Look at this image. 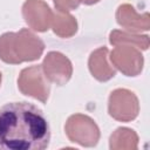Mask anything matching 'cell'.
Returning a JSON list of instances; mask_svg holds the SVG:
<instances>
[{"label":"cell","instance_id":"1","mask_svg":"<svg viewBox=\"0 0 150 150\" xmlns=\"http://www.w3.org/2000/svg\"><path fill=\"white\" fill-rule=\"evenodd\" d=\"M49 141V123L36 105L22 101L0 108V150H43Z\"/></svg>","mask_w":150,"mask_h":150},{"label":"cell","instance_id":"2","mask_svg":"<svg viewBox=\"0 0 150 150\" xmlns=\"http://www.w3.org/2000/svg\"><path fill=\"white\" fill-rule=\"evenodd\" d=\"M43 50V41L28 28L0 35V60L5 63L19 64L35 61L42 55Z\"/></svg>","mask_w":150,"mask_h":150},{"label":"cell","instance_id":"3","mask_svg":"<svg viewBox=\"0 0 150 150\" xmlns=\"http://www.w3.org/2000/svg\"><path fill=\"white\" fill-rule=\"evenodd\" d=\"M64 132L70 142L87 148L95 146L101 136L95 121L84 114L70 115L66 121Z\"/></svg>","mask_w":150,"mask_h":150},{"label":"cell","instance_id":"4","mask_svg":"<svg viewBox=\"0 0 150 150\" xmlns=\"http://www.w3.org/2000/svg\"><path fill=\"white\" fill-rule=\"evenodd\" d=\"M18 88L21 94L42 103L47 102L50 94V84L45 76L41 64L23 68L18 77Z\"/></svg>","mask_w":150,"mask_h":150},{"label":"cell","instance_id":"5","mask_svg":"<svg viewBox=\"0 0 150 150\" xmlns=\"http://www.w3.org/2000/svg\"><path fill=\"white\" fill-rule=\"evenodd\" d=\"M108 112L118 122H131L139 112V102L134 91L125 88L112 90L108 98Z\"/></svg>","mask_w":150,"mask_h":150},{"label":"cell","instance_id":"6","mask_svg":"<svg viewBox=\"0 0 150 150\" xmlns=\"http://www.w3.org/2000/svg\"><path fill=\"white\" fill-rule=\"evenodd\" d=\"M110 61L125 76H137L142 73L144 66V57L141 50L134 46L120 45L110 53Z\"/></svg>","mask_w":150,"mask_h":150},{"label":"cell","instance_id":"7","mask_svg":"<svg viewBox=\"0 0 150 150\" xmlns=\"http://www.w3.org/2000/svg\"><path fill=\"white\" fill-rule=\"evenodd\" d=\"M41 66L47 80L56 86L66 84L73 75V64L70 60L60 52L47 53Z\"/></svg>","mask_w":150,"mask_h":150},{"label":"cell","instance_id":"8","mask_svg":"<svg viewBox=\"0 0 150 150\" xmlns=\"http://www.w3.org/2000/svg\"><path fill=\"white\" fill-rule=\"evenodd\" d=\"M22 16L30 29L43 33L50 28L53 12L43 0H26L22 5Z\"/></svg>","mask_w":150,"mask_h":150},{"label":"cell","instance_id":"9","mask_svg":"<svg viewBox=\"0 0 150 150\" xmlns=\"http://www.w3.org/2000/svg\"><path fill=\"white\" fill-rule=\"evenodd\" d=\"M116 22L128 32L141 33L150 29V15L148 12L137 13L130 4H122L116 9Z\"/></svg>","mask_w":150,"mask_h":150},{"label":"cell","instance_id":"10","mask_svg":"<svg viewBox=\"0 0 150 150\" xmlns=\"http://www.w3.org/2000/svg\"><path fill=\"white\" fill-rule=\"evenodd\" d=\"M109 50L107 47H100L91 52L88 59V68L94 79L100 82H107L116 75V70L108 62Z\"/></svg>","mask_w":150,"mask_h":150},{"label":"cell","instance_id":"11","mask_svg":"<svg viewBox=\"0 0 150 150\" xmlns=\"http://www.w3.org/2000/svg\"><path fill=\"white\" fill-rule=\"evenodd\" d=\"M109 42L112 46L129 45L138 48L139 50H146L150 45V39L146 34L143 35L138 33H131L128 30L114 29L109 34Z\"/></svg>","mask_w":150,"mask_h":150},{"label":"cell","instance_id":"12","mask_svg":"<svg viewBox=\"0 0 150 150\" xmlns=\"http://www.w3.org/2000/svg\"><path fill=\"white\" fill-rule=\"evenodd\" d=\"M109 148L111 150H136L138 148V135L130 128L120 127L110 135Z\"/></svg>","mask_w":150,"mask_h":150},{"label":"cell","instance_id":"13","mask_svg":"<svg viewBox=\"0 0 150 150\" xmlns=\"http://www.w3.org/2000/svg\"><path fill=\"white\" fill-rule=\"evenodd\" d=\"M50 26L54 34L62 39L71 38L77 32V21L75 16H73L68 12L56 11L55 13H53Z\"/></svg>","mask_w":150,"mask_h":150},{"label":"cell","instance_id":"14","mask_svg":"<svg viewBox=\"0 0 150 150\" xmlns=\"http://www.w3.org/2000/svg\"><path fill=\"white\" fill-rule=\"evenodd\" d=\"M53 1H54L55 8L57 11H61V12L74 11L81 4L79 0H53Z\"/></svg>","mask_w":150,"mask_h":150},{"label":"cell","instance_id":"15","mask_svg":"<svg viewBox=\"0 0 150 150\" xmlns=\"http://www.w3.org/2000/svg\"><path fill=\"white\" fill-rule=\"evenodd\" d=\"M79 1H80V2H82V4H84V5L90 6V5H95V4L100 2L101 0H79Z\"/></svg>","mask_w":150,"mask_h":150},{"label":"cell","instance_id":"16","mask_svg":"<svg viewBox=\"0 0 150 150\" xmlns=\"http://www.w3.org/2000/svg\"><path fill=\"white\" fill-rule=\"evenodd\" d=\"M1 80H2V74L0 73V86H1Z\"/></svg>","mask_w":150,"mask_h":150}]
</instances>
